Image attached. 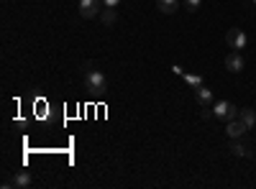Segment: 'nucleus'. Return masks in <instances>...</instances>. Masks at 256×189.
<instances>
[{"instance_id":"f257e3e1","label":"nucleus","mask_w":256,"mask_h":189,"mask_svg":"<svg viewBox=\"0 0 256 189\" xmlns=\"http://www.w3.org/2000/svg\"><path fill=\"white\" fill-rule=\"evenodd\" d=\"M82 82H84V90H90V92H108V77H105L100 69H95V64H84V77H82Z\"/></svg>"},{"instance_id":"f03ea898","label":"nucleus","mask_w":256,"mask_h":189,"mask_svg":"<svg viewBox=\"0 0 256 189\" xmlns=\"http://www.w3.org/2000/svg\"><path fill=\"white\" fill-rule=\"evenodd\" d=\"M212 115H216L218 120H233V118H238V108L233 102H228V100H220V102H216L212 105Z\"/></svg>"},{"instance_id":"7ed1b4c3","label":"nucleus","mask_w":256,"mask_h":189,"mask_svg":"<svg viewBox=\"0 0 256 189\" xmlns=\"http://www.w3.org/2000/svg\"><path fill=\"white\" fill-rule=\"evenodd\" d=\"M246 33L241 31V28H230L228 33H226V44H228V49H233V51H241L244 46H246Z\"/></svg>"},{"instance_id":"20e7f679","label":"nucleus","mask_w":256,"mask_h":189,"mask_svg":"<svg viewBox=\"0 0 256 189\" xmlns=\"http://www.w3.org/2000/svg\"><path fill=\"white\" fill-rule=\"evenodd\" d=\"M34 184V177L28 174V172H16L13 174V179L10 182H6L3 187H16V189H28Z\"/></svg>"},{"instance_id":"39448f33","label":"nucleus","mask_w":256,"mask_h":189,"mask_svg":"<svg viewBox=\"0 0 256 189\" xmlns=\"http://www.w3.org/2000/svg\"><path fill=\"white\" fill-rule=\"evenodd\" d=\"M100 3L102 0H80V15L82 18H95L100 13Z\"/></svg>"},{"instance_id":"423d86ee","label":"nucleus","mask_w":256,"mask_h":189,"mask_svg":"<svg viewBox=\"0 0 256 189\" xmlns=\"http://www.w3.org/2000/svg\"><path fill=\"white\" fill-rule=\"evenodd\" d=\"M226 69L233 72V74H238V72L244 69V56H241V51H230V54L226 56Z\"/></svg>"},{"instance_id":"0eeeda50","label":"nucleus","mask_w":256,"mask_h":189,"mask_svg":"<svg viewBox=\"0 0 256 189\" xmlns=\"http://www.w3.org/2000/svg\"><path fill=\"white\" fill-rule=\"evenodd\" d=\"M226 131H228L230 138H241V136L248 131V125H246L241 118H233V120H228V128H226Z\"/></svg>"},{"instance_id":"6e6552de","label":"nucleus","mask_w":256,"mask_h":189,"mask_svg":"<svg viewBox=\"0 0 256 189\" xmlns=\"http://www.w3.org/2000/svg\"><path fill=\"white\" fill-rule=\"evenodd\" d=\"M195 100L200 102V108H208V105H212V90L208 87H195Z\"/></svg>"},{"instance_id":"1a4fd4ad","label":"nucleus","mask_w":256,"mask_h":189,"mask_svg":"<svg viewBox=\"0 0 256 189\" xmlns=\"http://www.w3.org/2000/svg\"><path fill=\"white\" fill-rule=\"evenodd\" d=\"M156 8H159V13H164V15H172V13L180 8V0H156Z\"/></svg>"},{"instance_id":"9d476101","label":"nucleus","mask_w":256,"mask_h":189,"mask_svg":"<svg viewBox=\"0 0 256 189\" xmlns=\"http://www.w3.org/2000/svg\"><path fill=\"white\" fill-rule=\"evenodd\" d=\"M118 20V13H116V8H105L102 13H100V23L102 26H113Z\"/></svg>"},{"instance_id":"9b49d317","label":"nucleus","mask_w":256,"mask_h":189,"mask_svg":"<svg viewBox=\"0 0 256 189\" xmlns=\"http://www.w3.org/2000/svg\"><path fill=\"white\" fill-rule=\"evenodd\" d=\"M238 118L248 125V128H254V125H256V110H254V108H244V110H238Z\"/></svg>"},{"instance_id":"f8f14e48","label":"nucleus","mask_w":256,"mask_h":189,"mask_svg":"<svg viewBox=\"0 0 256 189\" xmlns=\"http://www.w3.org/2000/svg\"><path fill=\"white\" fill-rule=\"evenodd\" d=\"M182 77H184V82L190 87H200L202 85V74H190V72H182Z\"/></svg>"},{"instance_id":"ddd939ff","label":"nucleus","mask_w":256,"mask_h":189,"mask_svg":"<svg viewBox=\"0 0 256 189\" xmlns=\"http://www.w3.org/2000/svg\"><path fill=\"white\" fill-rule=\"evenodd\" d=\"M228 151H230L233 156H248V154H251L244 143H230V146H228Z\"/></svg>"},{"instance_id":"4468645a","label":"nucleus","mask_w":256,"mask_h":189,"mask_svg":"<svg viewBox=\"0 0 256 189\" xmlns=\"http://www.w3.org/2000/svg\"><path fill=\"white\" fill-rule=\"evenodd\" d=\"M200 8V0H184V10H190V13H195Z\"/></svg>"},{"instance_id":"2eb2a0df","label":"nucleus","mask_w":256,"mask_h":189,"mask_svg":"<svg viewBox=\"0 0 256 189\" xmlns=\"http://www.w3.org/2000/svg\"><path fill=\"white\" fill-rule=\"evenodd\" d=\"M200 115L202 118H210L212 115V108H210V105H208V108H200Z\"/></svg>"},{"instance_id":"dca6fc26","label":"nucleus","mask_w":256,"mask_h":189,"mask_svg":"<svg viewBox=\"0 0 256 189\" xmlns=\"http://www.w3.org/2000/svg\"><path fill=\"white\" fill-rule=\"evenodd\" d=\"M118 3H120V0H102V5H105V8H116Z\"/></svg>"},{"instance_id":"f3484780","label":"nucleus","mask_w":256,"mask_h":189,"mask_svg":"<svg viewBox=\"0 0 256 189\" xmlns=\"http://www.w3.org/2000/svg\"><path fill=\"white\" fill-rule=\"evenodd\" d=\"M254 3H256V0H254Z\"/></svg>"}]
</instances>
